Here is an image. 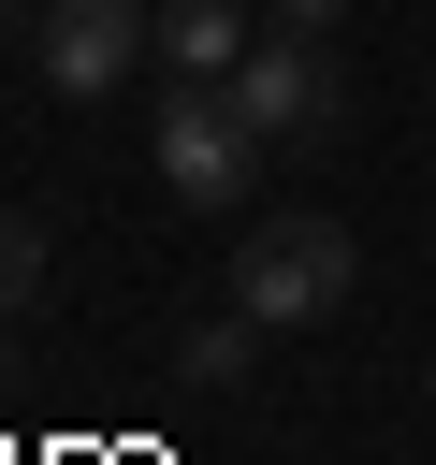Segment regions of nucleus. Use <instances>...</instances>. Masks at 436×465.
Segmentation results:
<instances>
[{"label": "nucleus", "instance_id": "nucleus-1", "mask_svg": "<svg viewBox=\"0 0 436 465\" xmlns=\"http://www.w3.org/2000/svg\"><path fill=\"white\" fill-rule=\"evenodd\" d=\"M145 160H160V189H174V203H203V218H233V203H247V174H262V131H247V102H233V73H189V87L160 102V131H145Z\"/></svg>", "mask_w": 436, "mask_h": 465}, {"label": "nucleus", "instance_id": "nucleus-2", "mask_svg": "<svg viewBox=\"0 0 436 465\" xmlns=\"http://www.w3.org/2000/svg\"><path fill=\"white\" fill-rule=\"evenodd\" d=\"M349 276H363V247H349L334 218H262V232L233 247V305H247L262 334L334 320V305H349Z\"/></svg>", "mask_w": 436, "mask_h": 465}, {"label": "nucleus", "instance_id": "nucleus-3", "mask_svg": "<svg viewBox=\"0 0 436 465\" xmlns=\"http://www.w3.org/2000/svg\"><path fill=\"white\" fill-rule=\"evenodd\" d=\"M145 44H160L145 0H44V15H29V58H44L58 102H116V87L145 73Z\"/></svg>", "mask_w": 436, "mask_h": 465}, {"label": "nucleus", "instance_id": "nucleus-4", "mask_svg": "<svg viewBox=\"0 0 436 465\" xmlns=\"http://www.w3.org/2000/svg\"><path fill=\"white\" fill-rule=\"evenodd\" d=\"M233 102H247L262 145H320V131L349 116V87H334V58H320L305 29H262V44L233 58Z\"/></svg>", "mask_w": 436, "mask_h": 465}, {"label": "nucleus", "instance_id": "nucleus-5", "mask_svg": "<svg viewBox=\"0 0 436 465\" xmlns=\"http://www.w3.org/2000/svg\"><path fill=\"white\" fill-rule=\"evenodd\" d=\"M160 58H174V73H233V58H247V15H233V0H160Z\"/></svg>", "mask_w": 436, "mask_h": 465}, {"label": "nucleus", "instance_id": "nucleus-6", "mask_svg": "<svg viewBox=\"0 0 436 465\" xmlns=\"http://www.w3.org/2000/svg\"><path fill=\"white\" fill-rule=\"evenodd\" d=\"M247 363H262V320H247V305H233V320H189V334H174V378H189V392H233Z\"/></svg>", "mask_w": 436, "mask_h": 465}, {"label": "nucleus", "instance_id": "nucleus-7", "mask_svg": "<svg viewBox=\"0 0 436 465\" xmlns=\"http://www.w3.org/2000/svg\"><path fill=\"white\" fill-rule=\"evenodd\" d=\"M29 276H44V232H29V218H0V320L29 305Z\"/></svg>", "mask_w": 436, "mask_h": 465}, {"label": "nucleus", "instance_id": "nucleus-8", "mask_svg": "<svg viewBox=\"0 0 436 465\" xmlns=\"http://www.w3.org/2000/svg\"><path fill=\"white\" fill-rule=\"evenodd\" d=\"M334 15H349V0H262V29H305V44H320Z\"/></svg>", "mask_w": 436, "mask_h": 465}, {"label": "nucleus", "instance_id": "nucleus-9", "mask_svg": "<svg viewBox=\"0 0 436 465\" xmlns=\"http://www.w3.org/2000/svg\"><path fill=\"white\" fill-rule=\"evenodd\" d=\"M421 392H436V363H421Z\"/></svg>", "mask_w": 436, "mask_h": 465}, {"label": "nucleus", "instance_id": "nucleus-10", "mask_svg": "<svg viewBox=\"0 0 436 465\" xmlns=\"http://www.w3.org/2000/svg\"><path fill=\"white\" fill-rule=\"evenodd\" d=\"M0 15H15V0H0Z\"/></svg>", "mask_w": 436, "mask_h": 465}]
</instances>
